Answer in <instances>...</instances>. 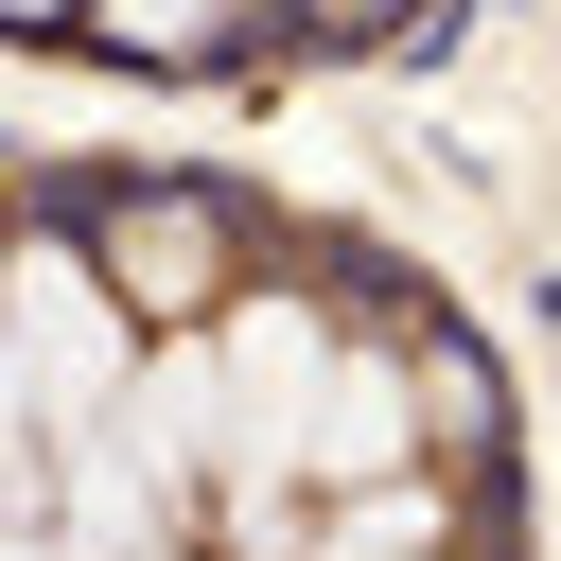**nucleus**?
<instances>
[{"instance_id": "f257e3e1", "label": "nucleus", "mask_w": 561, "mask_h": 561, "mask_svg": "<svg viewBox=\"0 0 561 561\" xmlns=\"http://www.w3.org/2000/svg\"><path fill=\"white\" fill-rule=\"evenodd\" d=\"M105 386H123V316L88 298V263H18V421L35 403H70V421H105Z\"/></svg>"}, {"instance_id": "f03ea898", "label": "nucleus", "mask_w": 561, "mask_h": 561, "mask_svg": "<svg viewBox=\"0 0 561 561\" xmlns=\"http://www.w3.org/2000/svg\"><path fill=\"white\" fill-rule=\"evenodd\" d=\"M421 456V368H386V351H333L316 368V421H298V473H333V491H386Z\"/></svg>"}, {"instance_id": "7ed1b4c3", "label": "nucleus", "mask_w": 561, "mask_h": 561, "mask_svg": "<svg viewBox=\"0 0 561 561\" xmlns=\"http://www.w3.org/2000/svg\"><path fill=\"white\" fill-rule=\"evenodd\" d=\"M105 263L140 280V316H193V298H210V210H123Z\"/></svg>"}, {"instance_id": "20e7f679", "label": "nucleus", "mask_w": 561, "mask_h": 561, "mask_svg": "<svg viewBox=\"0 0 561 561\" xmlns=\"http://www.w3.org/2000/svg\"><path fill=\"white\" fill-rule=\"evenodd\" d=\"M105 18H123V35H140V53H193V35H210V18H228V0H105Z\"/></svg>"}]
</instances>
